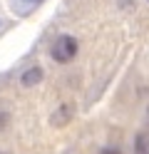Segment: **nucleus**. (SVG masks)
Returning a JSON list of instances; mask_svg holds the SVG:
<instances>
[{"label":"nucleus","mask_w":149,"mask_h":154,"mask_svg":"<svg viewBox=\"0 0 149 154\" xmlns=\"http://www.w3.org/2000/svg\"><path fill=\"white\" fill-rule=\"evenodd\" d=\"M45 0H13V8L20 13V15H27V13H33L37 5H42Z\"/></svg>","instance_id":"20e7f679"},{"label":"nucleus","mask_w":149,"mask_h":154,"mask_svg":"<svg viewBox=\"0 0 149 154\" xmlns=\"http://www.w3.org/2000/svg\"><path fill=\"white\" fill-rule=\"evenodd\" d=\"M147 124H149V109H147Z\"/></svg>","instance_id":"6e6552de"},{"label":"nucleus","mask_w":149,"mask_h":154,"mask_svg":"<svg viewBox=\"0 0 149 154\" xmlns=\"http://www.w3.org/2000/svg\"><path fill=\"white\" fill-rule=\"evenodd\" d=\"M134 154H149V134L139 132L134 137Z\"/></svg>","instance_id":"39448f33"},{"label":"nucleus","mask_w":149,"mask_h":154,"mask_svg":"<svg viewBox=\"0 0 149 154\" xmlns=\"http://www.w3.org/2000/svg\"><path fill=\"white\" fill-rule=\"evenodd\" d=\"M99 154H122V152H119L117 147H104V149L99 152Z\"/></svg>","instance_id":"0eeeda50"},{"label":"nucleus","mask_w":149,"mask_h":154,"mask_svg":"<svg viewBox=\"0 0 149 154\" xmlns=\"http://www.w3.org/2000/svg\"><path fill=\"white\" fill-rule=\"evenodd\" d=\"M0 25H3V23H0Z\"/></svg>","instance_id":"9d476101"},{"label":"nucleus","mask_w":149,"mask_h":154,"mask_svg":"<svg viewBox=\"0 0 149 154\" xmlns=\"http://www.w3.org/2000/svg\"><path fill=\"white\" fill-rule=\"evenodd\" d=\"M77 50H79V47H77V40H75L72 35H60V37H55L52 47H50V55H52L55 62L65 65V62H70V60H75Z\"/></svg>","instance_id":"f257e3e1"},{"label":"nucleus","mask_w":149,"mask_h":154,"mask_svg":"<svg viewBox=\"0 0 149 154\" xmlns=\"http://www.w3.org/2000/svg\"><path fill=\"white\" fill-rule=\"evenodd\" d=\"M42 77H45L42 67H40V65H30L27 70L20 75V85H23V87H35V85L42 82Z\"/></svg>","instance_id":"7ed1b4c3"},{"label":"nucleus","mask_w":149,"mask_h":154,"mask_svg":"<svg viewBox=\"0 0 149 154\" xmlns=\"http://www.w3.org/2000/svg\"><path fill=\"white\" fill-rule=\"evenodd\" d=\"M72 117H75V104L72 102H62L52 114H50V122H52L55 127H65V124H70Z\"/></svg>","instance_id":"f03ea898"},{"label":"nucleus","mask_w":149,"mask_h":154,"mask_svg":"<svg viewBox=\"0 0 149 154\" xmlns=\"http://www.w3.org/2000/svg\"><path fill=\"white\" fill-rule=\"evenodd\" d=\"M0 154H8V152H3V149H0Z\"/></svg>","instance_id":"1a4fd4ad"},{"label":"nucleus","mask_w":149,"mask_h":154,"mask_svg":"<svg viewBox=\"0 0 149 154\" xmlns=\"http://www.w3.org/2000/svg\"><path fill=\"white\" fill-rule=\"evenodd\" d=\"M10 119H13V114H10V109H8V107H3V104H0V132H3V129H8V124H10Z\"/></svg>","instance_id":"423d86ee"}]
</instances>
